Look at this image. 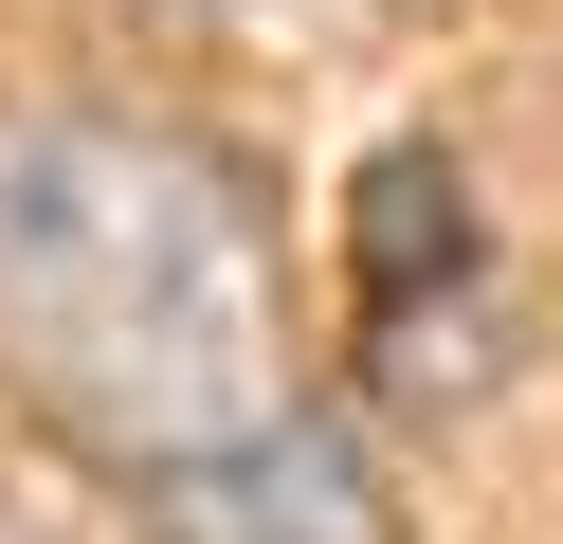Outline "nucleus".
Wrapping results in <instances>:
<instances>
[{
    "label": "nucleus",
    "mask_w": 563,
    "mask_h": 544,
    "mask_svg": "<svg viewBox=\"0 0 563 544\" xmlns=\"http://www.w3.org/2000/svg\"><path fill=\"white\" fill-rule=\"evenodd\" d=\"M0 399L91 471H164L291 399V254L219 127L128 91L0 109Z\"/></svg>",
    "instance_id": "nucleus-1"
},
{
    "label": "nucleus",
    "mask_w": 563,
    "mask_h": 544,
    "mask_svg": "<svg viewBox=\"0 0 563 544\" xmlns=\"http://www.w3.org/2000/svg\"><path fill=\"white\" fill-rule=\"evenodd\" d=\"M128 490H146V544H418L382 435L328 418V399H273V418L200 435V454L128 471Z\"/></svg>",
    "instance_id": "nucleus-2"
},
{
    "label": "nucleus",
    "mask_w": 563,
    "mask_h": 544,
    "mask_svg": "<svg viewBox=\"0 0 563 544\" xmlns=\"http://www.w3.org/2000/svg\"><path fill=\"white\" fill-rule=\"evenodd\" d=\"M473 273H490L473 164H454V145H382L364 200H345V290H364V326H400V363H418L437 309H473Z\"/></svg>",
    "instance_id": "nucleus-3"
},
{
    "label": "nucleus",
    "mask_w": 563,
    "mask_h": 544,
    "mask_svg": "<svg viewBox=\"0 0 563 544\" xmlns=\"http://www.w3.org/2000/svg\"><path fill=\"white\" fill-rule=\"evenodd\" d=\"M0 544H37V526H0Z\"/></svg>",
    "instance_id": "nucleus-4"
}]
</instances>
